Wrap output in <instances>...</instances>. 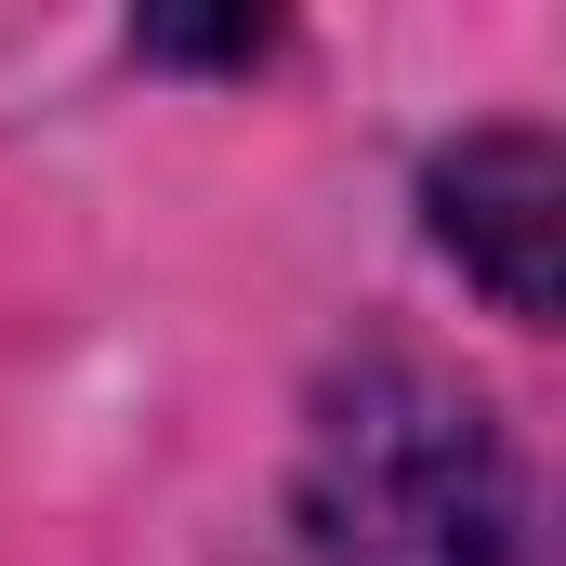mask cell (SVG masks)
<instances>
[{
	"mask_svg": "<svg viewBox=\"0 0 566 566\" xmlns=\"http://www.w3.org/2000/svg\"><path fill=\"white\" fill-rule=\"evenodd\" d=\"M303 527L329 566H514L501 434L434 369H356L303 461Z\"/></svg>",
	"mask_w": 566,
	"mask_h": 566,
	"instance_id": "1",
	"label": "cell"
},
{
	"mask_svg": "<svg viewBox=\"0 0 566 566\" xmlns=\"http://www.w3.org/2000/svg\"><path fill=\"white\" fill-rule=\"evenodd\" d=\"M422 198H434V238L461 251V277L488 290L501 316L541 329L566 303V145L554 133H527V119L461 133L422 171Z\"/></svg>",
	"mask_w": 566,
	"mask_h": 566,
	"instance_id": "2",
	"label": "cell"
},
{
	"mask_svg": "<svg viewBox=\"0 0 566 566\" xmlns=\"http://www.w3.org/2000/svg\"><path fill=\"white\" fill-rule=\"evenodd\" d=\"M158 53H264V27H145Z\"/></svg>",
	"mask_w": 566,
	"mask_h": 566,
	"instance_id": "3",
	"label": "cell"
}]
</instances>
